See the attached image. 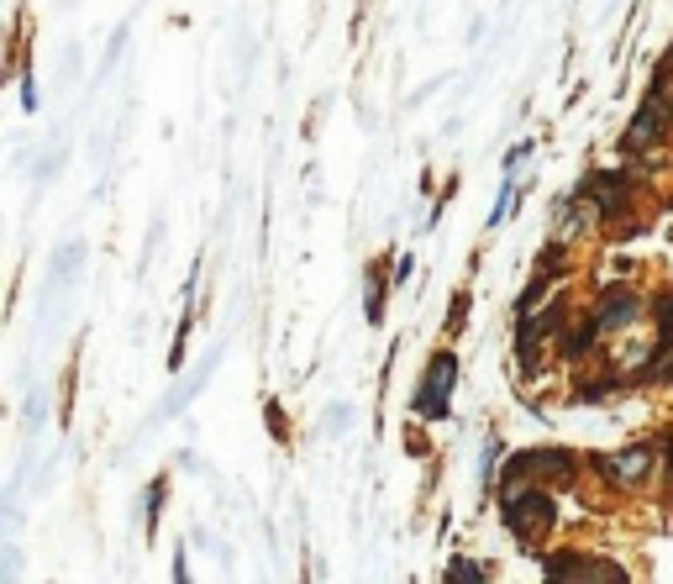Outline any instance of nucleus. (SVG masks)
<instances>
[{"label":"nucleus","instance_id":"nucleus-1","mask_svg":"<svg viewBox=\"0 0 673 584\" xmlns=\"http://www.w3.org/2000/svg\"><path fill=\"white\" fill-rule=\"evenodd\" d=\"M574 195L600 216V227H621L626 216H632V205L642 195V175H637V164L626 169V164H611V169H589L579 184H574Z\"/></svg>","mask_w":673,"mask_h":584},{"label":"nucleus","instance_id":"nucleus-2","mask_svg":"<svg viewBox=\"0 0 673 584\" xmlns=\"http://www.w3.org/2000/svg\"><path fill=\"white\" fill-rule=\"evenodd\" d=\"M589 468L600 474V485L611 496H637L652 485V474H663V448L652 442H626V448H611L600 458H589Z\"/></svg>","mask_w":673,"mask_h":584},{"label":"nucleus","instance_id":"nucleus-3","mask_svg":"<svg viewBox=\"0 0 673 584\" xmlns=\"http://www.w3.org/2000/svg\"><path fill=\"white\" fill-rule=\"evenodd\" d=\"M500 526L510 532V543H516V548L537 553V548L548 543V532L557 526V490L537 485L531 496L510 500V505H500Z\"/></svg>","mask_w":673,"mask_h":584},{"label":"nucleus","instance_id":"nucleus-4","mask_svg":"<svg viewBox=\"0 0 673 584\" xmlns=\"http://www.w3.org/2000/svg\"><path fill=\"white\" fill-rule=\"evenodd\" d=\"M458 374H464L458 353L437 348L432 358H426V369H421V384H416V395H410V410H416L421 421H447V410H453V390H458Z\"/></svg>","mask_w":673,"mask_h":584},{"label":"nucleus","instance_id":"nucleus-5","mask_svg":"<svg viewBox=\"0 0 673 584\" xmlns=\"http://www.w3.org/2000/svg\"><path fill=\"white\" fill-rule=\"evenodd\" d=\"M647 300H652L647 285H605V290L589 300V317H594V326H600L605 343H611V337H621V332L647 326Z\"/></svg>","mask_w":673,"mask_h":584},{"label":"nucleus","instance_id":"nucleus-6","mask_svg":"<svg viewBox=\"0 0 673 584\" xmlns=\"http://www.w3.org/2000/svg\"><path fill=\"white\" fill-rule=\"evenodd\" d=\"M542 574L548 584H632V574L611 563V558H594L585 548H557V553H542Z\"/></svg>","mask_w":673,"mask_h":584},{"label":"nucleus","instance_id":"nucleus-7","mask_svg":"<svg viewBox=\"0 0 673 584\" xmlns=\"http://www.w3.org/2000/svg\"><path fill=\"white\" fill-rule=\"evenodd\" d=\"M505 468H521L531 479H542L548 490H568V485H579V474H585V458L574 453V448H557V442H542V448H521V453H510Z\"/></svg>","mask_w":673,"mask_h":584},{"label":"nucleus","instance_id":"nucleus-8","mask_svg":"<svg viewBox=\"0 0 673 584\" xmlns=\"http://www.w3.org/2000/svg\"><path fill=\"white\" fill-rule=\"evenodd\" d=\"M589 358H605V332L594 326L589 311H574L568 326L557 332V363L563 369H585Z\"/></svg>","mask_w":673,"mask_h":584},{"label":"nucleus","instance_id":"nucleus-9","mask_svg":"<svg viewBox=\"0 0 673 584\" xmlns=\"http://www.w3.org/2000/svg\"><path fill=\"white\" fill-rule=\"evenodd\" d=\"M594 227H600V216H594V211H589V205L579 201L574 190H568V195L553 205V222H548V242H557V248H579V242H585Z\"/></svg>","mask_w":673,"mask_h":584},{"label":"nucleus","instance_id":"nucleus-10","mask_svg":"<svg viewBox=\"0 0 673 584\" xmlns=\"http://www.w3.org/2000/svg\"><path fill=\"white\" fill-rule=\"evenodd\" d=\"M389 285H395V279L384 274V259L363 269V322H369V326H384V311H389Z\"/></svg>","mask_w":673,"mask_h":584},{"label":"nucleus","instance_id":"nucleus-11","mask_svg":"<svg viewBox=\"0 0 673 584\" xmlns=\"http://www.w3.org/2000/svg\"><path fill=\"white\" fill-rule=\"evenodd\" d=\"M626 390H632V380H626V374H615V369H600V374H589V380L574 384V401H579V406H605V401L626 395Z\"/></svg>","mask_w":673,"mask_h":584},{"label":"nucleus","instance_id":"nucleus-12","mask_svg":"<svg viewBox=\"0 0 673 584\" xmlns=\"http://www.w3.org/2000/svg\"><path fill=\"white\" fill-rule=\"evenodd\" d=\"M80 263H85V242H63L59 253L48 259V290H63L80 274Z\"/></svg>","mask_w":673,"mask_h":584},{"label":"nucleus","instance_id":"nucleus-13","mask_svg":"<svg viewBox=\"0 0 673 584\" xmlns=\"http://www.w3.org/2000/svg\"><path fill=\"white\" fill-rule=\"evenodd\" d=\"M647 326H658L663 348L673 353V285H658L652 300H647Z\"/></svg>","mask_w":673,"mask_h":584},{"label":"nucleus","instance_id":"nucleus-14","mask_svg":"<svg viewBox=\"0 0 673 584\" xmlns=\"http://www.w3.org/2000/svg\"><path fill=\"white\" fill-rule=\"evenodd\" d=\"M500 453H505V442H500V432H484V458H479V485H484V496H495L500 474H505V464H500Z\"/></svg>","mask_w":673,"mask_h":584},{"label":"nucleus","instance_id":"nucleus-15","mask_svg":"<svg viewBox=\"0 0 673 584\" xmlns=\"http://www.w3.org/2000/svg\"><path fill=\"white\" fill-rule=\"evenodd\" d=\"M164 496H169V474H153V485H147V496H143V532H147V543L158 537V516H164Z\"/></svg>","mask_w":673,"mask_h":584},{"label":"nucleus","instance_id":"nucleus-16","mask_svg":"<svg viewBox=\"0 0 673 584\" xmlns=\"http://www.w3.org/2000/svg\"><path fill=\"white\" fill-rule=\"evenodd\" d=\"M447 584H490V563H479L469 553L447 558Z\"/></svg>","mask_w":673,"mask_h":584},{"label":"nucleus","instance_id":"nucleus-17","mask_svg":"<svg viewBox=\"0 0 673 584\" xmlns=\"http://www.w3.org/2000/svg\"><path fill=\"white\" fill-rule=\"evenodd\" d=\"M516 205H521V184H516V179H505V184H500V195H495V211H490V233H495V227H505V222L516 216Z\"/></svg>","mask_w":673,"mask_h":584},{"label":"nucleus","instance_id":"nucleus-18","mask_svg":"<svg viewBox=\"0 0 673 584\" xmlns=\"http://www.w3.org/2000/svg\"><path fill=\"white\" fill-rule=\"evenodd\" d=\"M469 317V290H453V306H447V332H458V322Z\"/></svg>","mask_w":673,"mask_h":584},{"label":"nucleus","instance_id":"nucleus-19","mask_svg":"<svg viewBox=\"0 0 673 584\" xmlns=\"http://www.w3.org/2000/svg\"><path fill=\"white\" fill-rule=\"evenodd\" d=\"M348 416H352V406H348V401H337V406H326V432H348Z\"/></svg>","mask_w":673,"mask_h":584},{"label":"nucleus","instance_id":"nucleus-20","mask_svg":"<svg viewBox=\"0 0 673 584\" xmlns=\"http://www.w3.org/2000/svg\"><path fill=\"white\" fill-rule=\"evenodd\" d=\"M531 147H537V143H516L510 153H505V179H516V169L531 158Z\"/></svg>","mask_w":673,"mask_h":584},{"label":"nucleus","instance_id":"nucleus-21","mask_svg":"<svg viewBox=\"0 0 673 584\" xmlns=\"http://www.w3.org/2000/svg\"><path fill=\"white\" fill-rule=\"evenodd\" d=\"M658 448H663V490H669V500H673V438H663Z\"/></svg>","mask_w":673,"mask_h":584},{"label":"nucleus","instance_id":"nucleus-22","mask_svg":"<svg viewBox=\"0 0 673 584\" xmlns=\"http://www.w3.org/2000/svg\"><path fill=\"white\" fill-rule=\"evenodd\" d=\"M175 584H190V553L175 548Z\"/></svg>","mask_w":673,"mask_h":584},{"label":"nucleus","instance_id":"nucleus-23","mask_svg":"<svg viewBox=\"0 0 673 584\" xmlns=\"http://www.w3.org/2000/svg\"><path fill=\"white\" fill-rule=\"evenodd\" d=\"M410 274H416V259H410V253H400V259H395V285H406Z\"/></svg>","mask_w":673,"mask_h":584},{"label":"nucleus","instance_id":"nucleus-24","mask_svg":"<svg viewBox=\"0 0 673 584\" xmlns=\"http://www.w3.org/2000/svg\"><path fill=\"white\" fill-rule=\"evenodd\" d=\"M268 427H274V438H285V410L274 406V401H268Z\"/></svg>","mask_w":673,"mask_h":584},{"label":"nucleus","instance_id":"nucleus-25","mask_svg":"<svg viewBox=\"0 0 673 584\" xmlns=\"http://www.w3.org/2000/svg\"><path fill=\"white\" fill-rule=\"evenodd\" d=\"M663 59H669V63H673V48H669V53H663Z\"/></svg>","mask_w":673,"mask_h":584}]
</instances>
